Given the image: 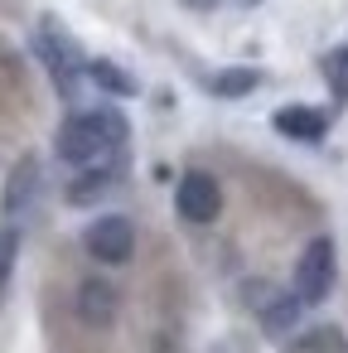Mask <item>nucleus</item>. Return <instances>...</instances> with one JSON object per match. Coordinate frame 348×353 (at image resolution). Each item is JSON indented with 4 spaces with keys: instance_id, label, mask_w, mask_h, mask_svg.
I'll list each match as a JSON object with an SVG mask.
<instances>
[{
    "instance_id": "nucleus-1",
    "label": "nucleus",
    "mask_w": 348,
    "mask_h": 353,
    "mask_svg": "<svg viewBox=\"0 0 348 353\" xmlns=\"http://www.w3.org/2000/svg\"><path fill=\"white\" fill-rule=\"evenodd\" d=\"M126 141H131V121L116 107H92L59 126L54 150H59V160H68L78 170H97V165H116Z\"/></svg>"
},
{
    "instance_id": "nucleus-2",
    "label": "nucleus",
    "mask_w": 348,
    "mask_h": 353,
    "mask_svg": "<svg viewBox=\"0 0 348 353\" xmlns=\"http://www.w3.org/2000/svg\"><path fill=\"white\" fill-rule=\"evenodd\" d=\"M34 54L44 59V68H49V78H54V88L63 92V97H73V88H78V78L88 73V59H83V49L73 44V34L54 20V15H44L39 20V34H34Z\"/></svg>"
},
{
    "instance_id": "nucleus-3",
    "label": "nucleus",
    "mask_w": 348,
    "mask_h": 353,
    "mask_svg": "<svg viewBox=\"0 0 348 353\" xmlns=\"http://www.w3.org/2000/svg\"><path fill=\"white\" fill-rule=\"evenodd\" d=\"M334 281H338V252H334V237H309L305 252H300V261H295V295H300V305L329 300Z\"/></svg>"
},
{
    "instance_id": "nucleus-4",
    "label": "nucleus",
    "mask_w": 348,
    "mask_h": 353,
    "mask_svg": "<svg viewBox=\"0 0 348 353\" xmlns=\"http://www.w3.org/2000/svg\"><path fill=\"white\" fill-rule=\"evenodd\" d=\"M83 247H88L92 261L121 266V261H131V252H136V228H131V218H121V213L92 218L88 232H83Z\"/></svg>"
},
{
    "instance_id": "nucleus-5",
    "label": "nucleus",
    "mask_w": 348,
    "mask_h": 353,
    "mask_svg": "<svg viewBox=\"0 0 348 353\" xmlns=\"http://www.w3.org/2000/svg\"><path fill=\"white\" fill-rule=\"evenodd\" d=\"M174 208L184 223H213L223 213V184L208 174V170H189L179 184H174Z\"/></svg>"
},
{
    "instance_id": "nucleus-6",
    "label": "nucleus",
    "mask_w": 348,
    "mask_h": 353,
    "mask_svg": "<svg viewBox=\"0 0 348 353\" xmlns=\"http://www.w3.org/2000/svg\"><path fill=\"white\" fill-rule=\"evenodd\" d=\"M78 319L83 324H92V329H107L112 319H116V305H121V295H116V285L112 281H102V276H88L83 285H78Z\"/></svg>"
},
{
    "instance_id": "nucleus-7",
    "label": "nucleus",
    "mask_w": 348,
    "mask_h": 353,
    "mask_svg": "<svg viewBox=\"0 0 348 353\" xmlns=\"http://www.w3.org/2000/svg\"><path fill=\"white\" fill-rule=\"evenodd\" d=\"M271 126H276L285 141L314 145V141H324V131H329V117H324V112H314V107H305V102H290V107H280V112L271 117Z\"/></svg>"
},
{
    "instance_id": "nucleus-8",
    "label": "nucleus",
    "mask_w": 348,
    "mask_h": 353,
    "mask_svg": "<svg viewBox=\"0 0 348 353\" xmlns=\"http://www.w3.org/2000/svg\"><path fill=\"white\" fill-rule=\"evenodd\" d=\"M39 194V160L34 155H20L15 170L6 174V194H0V208H6V218H20Z\"/></svg>"
},
{
    "instance_id": "nucleus-9",
    "label": "nucleus",
    "mask_w": 348,
    "mask_h": 353,
    "mask_svg": "<svg viewBox=\"0 0 348 353\" xmlns=\"http://www.w3.org/2000/svg\"><path fill=\"white\" fill-rule=\"evenodd\" d=\"M300 314H305V305H300V295H295V290H276V295L256 310L261 334H271V339H285V334L300 324Z\"/></svg>"
},
{
    "instance_id": "nucleus-10",
    "label": "nucleus",
    "mask_w": 348,
    "mask_h": 353,
    "mask_svg": "<svg viewBox=\"0 0 348 353\" xmlns=\"http://www.w3.org/2000/svg\"><path fill=\"white\" fill-rule=\"evenodd\" d=\"M88 78H92L107 97H136V92H141V83H136L121 63H112V59H88Z\"/></svg>"
},
{
    "instance_id": "nucleus-11",
    "label": "nucleus",
    "mask_w": 348,
    "mask_h": 353,
    "mask_svg": "<svg viewBox=\"0 0 348 353\" xmlns=\"http://www.w3.org/2000/svg\"><path fill=\"white\" fill-rule=\"evenodd\" d=\"M116 170L121 165H97V170H83L73 184H68V203L73 208H83V203H97L112 184H116Z\"/></svg>"
},
{
    "instance_id": "nucleus-12",
    "label": "nucleus",
    "mask_w": 348,
    "mask_h": 353,
    "mask_svg": "<svg viewBox=\"0 0 348 353\" xmlns=\"http://www.w3.org/2000/svg\"><path fill=\"white\" fill-rule=\"evenodd\" d=\"M285 353H348V339H343L338 324H314V329H305Z\"/></svg>"
},
{
    "instance_id": "nucleus-13",
    "label": "nucleus",
    "mask_w": 348,
    "mask_h": 353,
    "mask_svg": "<svg viewBox=\"0 0 348 353\" xmlns=\"http://www.w3.org/2000/svg\"><path fill=\"white\" fill-rule=\"evenodd\" d=\"M256 88H261V73H256V68H223V73L208 78V92H213V97H227V102H232V97H247V92H256Z\"/></svg>"
},
{
    "instance_id": "nucleus-14",
    "label": "nucleus",
    "mask_w": 348,
    "mask_h": 353,
    "mask_svg": "<svg viewBox=\"0 0 348 353\" xmlns=\"http://www.w3.org/2000/svg\"><path fill=\"white\" fill-rule=\"evenodd\" d=\"M319 68H324V83H329V92H334V102L343 107V102H348V44L329 49Z\"/></svg>"
},
{
    "instance_id": "nucleus-15",
    "label": "nucleus",
    "mask_w": 348,
    "mask_h": 353,
    "mask_svg": "<svg viewBox=\"0 0 348 353\" xmlns=\"http://www.w3.org/2000/svg\"><path fill=\"white\" fill-rule=\"evenodd\" d=\"M15 256H20V228H0V300H6V290H10Z\"/></svg>"
},
{
    "instance_id": "nucleus-16",
    "label": "nucleus",
    "mask_w": 348,
    "mask_h": 353,
    "mask_svg": "<svg viewBox=\"0 0 348 353\" xmlns=\"http://www.w3.org/2000/svg\"><path fill=\"white\" fill-rule=\"evenodd\" d=\"M179 6H189V10H213L218 0H179Z\"/></svg>"
},
{
    "instance_id": "nucleus-17",
    "label": "nucleus",
    "mask_w": 348,
    "mask_h": 353,
    "mask_svg": "<svg viewBox=\"0 0 348 353\" xmlns=\"http://www.w3.org/2000/svg\"><path fill=\"white\" fill-rule=\"evenodd\" d=\"M242 6H261V0H242Z\"/></svg>"
}]
</instances>
